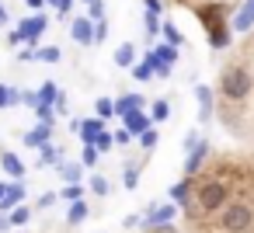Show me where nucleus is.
I'll use <instances>...</instances> for the list:
<instances>
[{
  "label": "nucleus",
  "instance_id": "nucleus-1",
  "mask_svg": "<svg viewBox=\"0 0 254 233\" xmlns=\"http://www.w3.org/2000/svg\"><path fill=\"white\" fill-rule=\"evenodd\" d=\"M230 202V181H223V167H212L205 174H198V181H191V195L185 212L195 219L202 216H216L223 205Z\"/></svg>",
  "mask_w": 254,
  "mask_h": 233
},
{
  "label": "nucleus",
  "instance_id": "nucleus-2",
  "mask_svg": "<svg viewBox=\"0 0 254 233\" xmlns=\"http://www.w3.org/2000/svg\"><path fill=\"white\" fill-rule=\"evenodd\" d=\"M216 91H219V101L223 105H244L254 91V77L251 70L240 63V59H230L223 70H219V80H216Z\"/></svg>",
  "mask_w": 254,
  "mask_h": 233
},
{
  "label": "nucleus",
  "instance_id": "nucleus-3",
  "mask_svg": "<svg viewBox=\"0 0 254 233\" xmlns=\"http://www.w3.org/2000/svg\"><path fill=\"white\" fill-rule=\"evenodd\" d=\"M251 226H254V205L244 202V198H233L216 212V230L219 233H251Z\"/></svg>",
  "mask_w": 254,
  "mask_h": 233
},
{
  "label": "nucleus",
  "instance_id": "nucleus-4",
  "mask_svg": "<svg viewBox=\"0 0 254 233\" xmlns=\"http://www.w3.org/2000/svg\"><path fill=\"white\" fill-rule=\"evenodd\" d=\"M195 14H198V21H202L205 32H209V46H212V49H226V46H230V25H226L223 11H219V7H198Z\"/></svg>",
  "mask_w": 254,
  "mask_h": 233
},
{
  "label": "nucleus",
  "instance_id": "nucleus-5",
  "mask_svg": "<svg viewBox=\"0 0 254 233\" xmlns=\"http://www.w3.org/2000/svg\"><path fill=\"white\" fill-rule=\"evenodd\" d=\"M150 56V63H153V77H171V70H174V63H178V49L174 46H160V49H153V53H146Z\"/></svg>",
  "mask_w": 254,
  "mask_h": 233
},
{
  "label": "nucleus",
  "instance_id": "nucleus-6",
  "mask_svg": "<svg viewBox=\"0 0 254 233\" xmlns=\"http://www.w3.org/2000/svg\"><path fill=\"white\" fill-rule=\"evenodd\" d=\"M174 212H178V205H164V202H153L150 209H146V216H143V226H171V219H174Z\"/></svg>",
  "mask_w": 254,
  "mask_h": 233
},
{
  "label": "nucleus",
  "instance_id": "nucleus-7",
  "mask_svg": "<svg viewBox=\"0 0 254 233\" xmlns=\"http://www.w3.org/2000/svg\"><path fill=\"white\" fill-rule=\"evenodd\" d=\"M46 28H49L46 14H32V18H25V21H21V28H18V32H21V39L32 46V42H39V39L46 35Z\"/></svg>",
  "mask_w": 254,
  "mask_h": 233
},
{
  "label": "nucleus",
  "instance_id": "nucleus-8",
  "mask_svg": "<svg viewBox=\"0 0 254 233\" xmlns=\"http://www.w3.org/2000/svg\"><path fill=\"white\" fill-rule=\"evenodd\" d=\"M205 153H209V143H202V139H198V146H195V150H188V157H185V177H188V181H195V177H198Z\"/></svg>",
  "mask_w": 254,
  "mask_h": 233
},
{
  "label": "nucleus",
  "instance_id": "nucleus-9",
  "mask_svg": "<svg viewBox=\"0 0 254 233\" xmlns=\"http://www.w3.org/2000/svg\"><path fill=\"white\" fill-rule=\"evenodd\" d=\"M70 35H73L77 46H94V25H91V18H73L70 21Z\"/></svg>",
  "mask_w": 254,
  "mask_h": 233
},
{
  "label": "nucleus",
  "instance_id": "nucleus-10",
  "mask_svg": "<svg viewBox=\"0 0 254 233\" xmlns=\"http://www.w3.org/2000/svg\"><path fill=\"white\" fill-rule=\"evenodd\" d=\"M122 122H126V132H129V136H143L146 129H153V122H150V115H146L143 108H139V112H129Z\"/></svg>",
  "mask_w": 254,
  "mask_h": 233
},
{
  "label": "nucleus",
  "instance_id": "nucleus-11",
  "mask_svg": "<svg viewBox=\"0 0 254 233\" xmlns=\"http://www.w3.org/2000/svg\"><path fill=\"white\" fill-rule=\"evenodd\" d=\"M105 132V122L101 118H80V129H77V136L84 139V146H94V139Z\"/></svg>",
  "mask_w": 254,
  "mask_h": 233
},
{
  "label": "nucleus",
  "instance_id": "nucleus-12",
  "mask_svg": "<svg viewBox=\"0 0 254 233\" xmlns=\"http://www.w3.org/2000/svg\"><path fill=\"white\" fill-rule=\"evenodd\" d=\"M0 167H4L7 177H25V164H21L18 153H11V150H0Z\"/></svg>",
  "mask_w": 254,
  "mask_h": 233
},
{
  "label": "nucleus",
  "instance_id": "nucleus-13",
  "mask_svg": "<svg viewBox=\"0 0 254 233\" xmlns=\"http://www.w3.org/2000/svg\"><path fill=\"white\" fill-rule=\"evenodd\" d=\"M143 108V94H122V98H115V115L119 118H126L129 112H139Z\"/></svg>",
  "mask_w": 254,
  "mask_h": 233
},
{
  "label": "nucleus",
  "instance_id": "nucleus-14",
  "mask_svg": "<svg viewBox=\"0 0 254 233\" xmlns=\"http://www.w3.org/2000/svg\"><path fill=\"white\" fill-rule=\"evenodd\" d=\"M49 136H53L49 125H35V129L25 132V146H28V150H42V146L49 143Z\"/></svg>",
  "mask_w": 254,
  "mask_h": 233
},
{
  "label": "nucleus",
  "instance_id": "nucleus-15",
  "mask_svg": "<svg viewBox=\"0 0 254 233\" xmlns=\"http://www.w3.org/2000/svg\"><path fill=\"white\" fill-rule=\"evenodd\" d=\"M254 25V0H247V4L233 14V32H251Z\"/></svg>",
  "mask_w": 254,
  "mask_h": 233
},
{
  "label": "nucleus",
  "instance_id": "nucleus-16",
  "mask_svg": "<svg viewBox=\"0 0 254 233\" xmlns=\"http://www.w3.org/2000/svg\"><path fill=\"white\" fill-rule=\"evenodd\" d=\"M56 174H60L66 184H80V181H84V167H80V160H77V164H66V160H63V164L56 167Z\"/></svg>",
  "mask_w": 254,
  "mask_h": 233
},
{
  "label": "nucleus",
  "instance_id": "nucleus-17",
  "mask_svg": "<svg viewBox=\"0 0 254 233\" xmlns=\"http://www.w3.org/2000/svg\"><path fill=\"white\" fill-rule=\"evenodd\" d=\"M21 202H25V188H21V184H11V191L0 198V212H14Z\"/></svg>",
  "mask_w": 254,
  "mask_h": 233
},
{
  "label": "nucleus",
  "instance_id": "nucleus-18",
  "mask_svg": "<svg viewBox=\"0 0 254 233\" xmlns=\"http://www.w3.org/2000/svg\"><path fill=\"white\" fill-rule=\"evenodd\" d=\"M115 66H126V70L136 66V46H132V42H122V46L115 49Z\"/></svg>",
  "mask_w": 254,
  "mask_h": 233
},
{
  "label": "nucleus",
  "instance_id": "nucleus-19",
  "mask_svg": "<svg viewBox=\"0 0 254 233\" xmlns=\"http://www.w3.org/2000/svg\"><path fill=\"white\" fill-rule=\"evenodd\" d=\"M195 98H198V115H202V122L212 115V87H195Z\"/></svg>",
  "mask_w": 254,
  "mask_h": 233
},
{
  "label": "nucleus",
  "instance_id": "nucleus-20",
  "mask_svg": "<svg viewBox=\"0 0 254 233\" xmlns=\"http://www.w3.org/2000/svg\"><path fill=\"white\" fill-rule=\"evenodd\" d=\"M87 216H91V205H87L84 198H80V202H70V212H66V223H70V226H80Z\"/></svg>",
  "mask_w": 254,
  "mask_h": 233
},
{
  "label": "nucleus",
  "instance_id": "nucleus-21",
  "mask_svg": "<svg viewBox=\"0 0 254 233\" xmlns=\"http://www.w3.org/2000/svg\"><path fill=\"white\" fill-rule=\"evenodd\" d=\"M35 94H39V105H49V108H53V105H56V98H60V87H56L53 80H46Z\"/></svg>",
  "mask_w": 254,
  "mask_h": 233
},
{
  "label": "nucleus",
  "instance_id": "nucleus-22",
  "mask_svg": "<svg viewBox=\"0 0 254 233\" xmlns=\"http://www.w3.org/2000/svg\"><path fill=\"white\" fill-rule=\"evenodd\" d=\"M39 164H42V167H53V164L60 167V164H63L60 146H56V143H46V146H42V160H39Z\"/></svg>",
  "mask_w": 254,
  "mask_h": 233
},
{
  "label": "nucleus",
  "instance_id": "nucleus-23",
  "mask_svg": "<svg viewBox=\"0 0 254 233\" xmlns=\"http://www.w3.org/2000/svg\"><path fill=\"white\" fill-rule=\"evenodd\" d=\"M14 105H21V91L0 84V108H14Z\"/></svg>",
  "mask_w": 254,
  "mask_h": 233
},
{
  "label": "nucleus",
  "instance_id": "nucleus-24",
  "mask_svg": "<svg viewBox=\"0 0 254 233\" xmlns=\"http://www.w3.org/2000/svg\"><path fill=\"white\" fill-rule=\"evenodd\" d=\"M129 73H132V77H136L139 84H146V80H153V63H150V56H146L143 63H136V66H132Z\"/></svg>",
  "mask_w": 254,
  "mask_h": 233
},
{
  "label": "nucleus",
  "instance_id": "nucleus-25",
  "mask_svg": "<svg viewBox=\"0 0 254 233\" xmlns=\"http://www.w3.org/2000/svg\"><path fill=\"white\" fill-rule=\"evenodd\" d=\"M112 115H115V101H112V98H98V101H94V118L105 122V118H112Z\"/></svg>",
  "mask_w": 254,
  "mask_h": 233
},
{
  "label": "nucleus",
  "instance_id": "nucleus-26",
  "mask_svg": "<svg viewBox=\"0 0 254 233\" xmlns=\"http://www.w3.org/2000/svg\"><path fill=\"white\" fill-rule=\"evenodd\" d=\"M167 118H171V105H167V98L153 101V108H150V122H167Z\"/></svg>",
  "mask_w": 254,
  "mask_h": 233
},
{
  "label": "nucleus",
  "instance_id": "nucleus-27",
  "mask_svg": "<svg viewBox=\"0 0 254 233\" xmlns=\"http://www.w3.org/2000/svg\"><path fill=\"white\" fill-rule=\"evenodd\" d=\"M160 35H164V39H167V46H174V49H178V46L185 42V39H181V32H178V25H171V21H164Z\"/></svg>",
  "mask_w": 254,
  "mask_h": 233
},
{
  "label": "nucleus",
  "instance_id": "nucleus-28",
  "mask_svg": "<svg viewBox=\"0 0 254 233\" xmlns=\"http://www.w3.org/2000/svg\"><path fill=\"white\" fill-rule=\"evenodd\" d=\"M35 59H39V63H60V59H63V53H60V46H46V49H39V53H35Z\"/></svg>",
  "mask_w": 254,
  "mask_h": 233
},
{
  "label": "nucleus",
  "instance_id": "nucleus-29",
  "mask_svg": "<svg viewBox=\"0 0 254 233\" xmlns=\"http://www.w3.org/2000/svg\"><path fill=\"white\" fill-rule=\"evenodd\" d=\"M35 115H39V125H56V108H49V105H39L35 108Z\"/></svg>",
  "mask_w": 254,
  "mask_h": 233
},
{
  "label": "nucleus",
  "instance_id": "nucleus-30",
  "mask_svg": "<svg viewBox=\"0 0 254 233\" xmlns=\"http://www.w3.org/2000/svg\"><path fill=\"white\" fill-rule=\"evenodd\" d=\"M91 191H94V195H108V191H112L108 177H105V174H91Z\"/></svg>",
  "mask_w": 254,
  "mask_h": 233
},
{
  "label": "nucleus",
  "instance_id": "nucleus-31",
  "mask_svg": "<svg viewBox=\"0 0 254 233\" xmlns=\"http://www.w3.org/2000/svg\"><path fill=\"white\" fill-rule=\"evenodd\" d=\"M56 195H60V198H66V202H80V198H84V188H80V184H66V188H63V191H56Z\"/></svg>",
  "mask_w": 254,
  "mask_h": 233
},
{
  "label": "nucleus",
  "instance_id": "nucleus-32",
  "mask_svg": "<svg viewBox=\"0 0 254 233\" xmlns=\"http://www.w3.org/2000/svg\"><path fill=\"white\" fill-rule=\"evenodd\" d=\"M28 219H32V209H28V205H18V209L11 212V226H25Z\"/></svg>",
  "mask_w": 254,
  "mask_h": 233
},
{
  "label": "nucleus",
  "instance_id": "nucleus-33",
  "mask_svg": "<svg viewBox=\"0 0 254 233\" xmlns=\"http://www.w3.org/2000/svg\"><path fill=\"white\" fill-rule=\"evenodd\" d=\"M112 146H115V139H112V132H101V136L94 139V150H98V153H108Z\"/></svg>",
  "mask_w": 254,
  "mask_h": 233
},
{
  "label": "nucleus",
  "instance_id": "nucleus-34",
  "mask_svg": "<svg viewBox=\"0 0 254 233\" xmlns=\"http://www.w3.org/2000/svg\"><path fill=\"white\" fill-rule=\"evenodd\" d=\"M136 184H139V167H136V164H126V188L132 191Z\"/></svg>",
  "mask_w": 254,
  "mask_h": 233
},
{
  "label": "nucleus",
  "instance_id": "nucleus-35",
  "mask_svg": "<svg viewBox=\"0 0 254 233\" xmlns=\"http://www.w3.org/2000/svg\"><path fill=\"white\" fill-rule=\"evenodd\" d=\"M157 139H160V136H157V129H146V132L139 136V146H143V150H153V146H157Z\"/></svg>",
  "mask_w": 254,
  "mask_h": 233
},
{
  "label": "nucleus",
  "instance_id": "nucleus-36",
  "mask_svg": "<svg viewBox=\"0 0 254 233\" xmlns=\"http://www.w3.org/2000/svg\"><path fill=\"white\" fill-rule=\"evenodd\" d=\"M98 164V150L94 146H84V153H80V167H94Z\"/></svg>",
  "mask_w": 254,
  "mask_h": 233
},
{
  "label": "nucleus",
  "instance_id": "nucleus-37",
  "mask_svg": "<svg viewBox=\"0 0 254 233\" xmlns=\"http://www.w3.org/2000/svg\"><path fill=\"white\" fill-rule=\"evenodd\" d=\"M87 18H94V21H105V4H101V0L87 4Z\"/></svg>",
  "mask_w": 254,
  "mask_h": 233
},
{
  "label": "nucleus",
  "instance_id": "nucleus-38",
  "mask_svg": "<svg viewBox=\"0 0 254 233\" xmlns=\"http://www.w3.org/2000/svg\"><path fill=\"white\" fill-rule=\"evenodd\" d=\"M105 39H108V25H105V21H98V25H94V46H98V42H105Z\"/></svg>",
  "mask_w": 254,
  "mask_h": 233
},
{
  "label": "nucleus",
  "instance_id": "nucleus-39",
  "mask_svg": "<svg viewBox=\"0 0 254 233\" xmlns=\"http://www.w3.org/2000/svg\"><path fill=\"white\" fill-rule=\"evenodd\" d=\"M21 105H28V108H39V94H35V91H21Z\"/></svg>",
  "mask_w": 254,
  "mask_h": 233
},
{
  "label": "nucleus",
  "instance_id": "nucleus-40",
  "mask_svg": "<svg viewBox=\"0 0 254 233\" xmlns=\"http://www.w3.org/2000/svg\"><path fill=\"white\" fill-rule=\"evenodd\" d=\"M56 198H60L56 191H46V195L39 198V209H49V205H56Z\"/></svg>",
  "mask_w": 254,
  "mask_h": 233
},
{
  "label": "nucleus",
  "instance_id": "nucleus-41",
  "mask_svg": "<svg viewBox=\"0 0 254 233\" xmlns=\"http://www.w3.org/2000/svg\"><path fill=\"white\" fill-rule=\"evenodd\" d=\"M7 46H11V49H18V46H25V39H21V32H18V28H14V32L7 35Z\"/></svg>",
  "mask_w": 254,
  "mask_h": 233
},
{
  "label": "nucleus",
  "instance_id": "nucleus-42",
  "mask_svg": "<svg viewBox=\"0 0 254 233\" xmlns=\"http://www.w3.org/2000/svg\"><path fill=\"white\" fill-rule=\"evenodd\" d=\"M160 11H164V4H160V0H146V14H153V18H157Z\"/></svg>",
  "mask_w": 254,
  "mask_h": 233
},
{
  "label": "nucleus",
  "instance_id": "nucleus-43",
  "mask_svg": "<svg viewBox=\"0 0 254 233\" xmlns=\"http://www.w3.org/2000/svg\"><path fill=\"white\" fill-rule=\"evenodd\" d=\"M112 139H115V146H126V143H129V139H132V136H129V132H126V129H119V132H115V136H112Z\"/></svg>",
  "mask_w": 254,
  "mask_h": 233
},
{
  "label": "nucleus",
  "instance_id": "nucleus-44",
  "mask_svg": "<svg viewBox=\"0 0 254 233\" xmlns=\"http://www.w3.org/2000/svg\"><path fill=\"white\" fill-rule=\"evenodd\" d=\"M53 108H56L60 115H66V94H63V91H60V98H56V105H53Z\"/></svg>",
  "mask_w": 254,
  "mask_h": 233
},
{
  "label": "nucleus",
  "instance_id": "nucleus-45",
  "mask_svg": "<svg viewBox=\"0 0 254 233\" xmlns=\"http://www.w3.org/2000/svg\"><path fill=\"white\" fill-rule=\"evenodd\" d=\"M70 7H73V0H60V4H56V14H60V18H63V14H66V11H70Z\"/></svg>",
  "mask_w": 254,
  "mask_h": 233
},
{
  "label": "nucleus",
  "instance_id": "nucleus-46",
  "mask_svg": "<svg viewBox=\"0 0 254 233\" xmlns=\"http://www.w3.org/2000/svg\"><path fill=\"white\" fill-rule=\"evenodd\" d=\"M18 59H21V63H28V59H35V49H32V46H28V49H21V53H18Z\"/></svg>",
  "mask_w": 254,
  "mask_h": 233
},
{
  "label": "nucleus",
  "instance_id": "nucleus-47",
  "mask_svg": "<svg viewBox=\"0 0 254 233\" xmlns=\"http://www.w3.org/2000/svg\"><path fill=\"white\" fill-rule=\"evenodd\" d=\"M146 32L157 35V18H153V14H146Z\"/></svg>",
  "mask_w": 254,
  "mask_h": 233
},
{
  "label": "nucleus",
  "instance_id": "nucleus-48",
  "mask_svg": "<svg viewBox=\"0 0 254 233\" xmlns=\"http://www.w3.org/2000/svg\"><path fill=\"white\" fill-rule=\"evenodd\" d=\"M7 230H11V216L0 212V233H7Z\"/></svg>",
  "mask_w": 254,
  "mask_h": 233
},
{
  "label": "nucleus",
  "instance_id": "nucleus-49",
  "mask_svg": "<svg viewBox=\"0 0 254 233\" xmlns=\"http://www.w3.org/2000/svg\"><path fill=\"white\" fill-rule=\"evenodd\" d=\"M28 7H32V11H42V7H46V0H28Z\"/></svg>",
  "mask_w": 254,
  "mask_h": 233
},
{
  "label": "nucleus",
  "instance_id": "nucleus-50",
  "mask_svg": "<svg viewBox=\"0 0 254 233\" xmlns=\"http://www.w3.org/2000/svg\"><path fill=\"white\" fill-rule=\"evenodd\" d=\"M4 25H7V7L0 4V28H4Z\"/></svg>",
  "mask_w": 254,
  "mask_h": 233
},
{
  "label": "nucleus",
  "instance_id": "nucleus-51",
  "mask_svg": "<svg viewBox=\"0 0 254 233\" xmlns=\"http://www.w3.org/2000/svg\"><path fill=\"white\" fill-rule=\"evenodd\" d=\"M7 191H11V184H7V181H0V198H4Z\"/></svg>",
  "mask_w": 254,
  "mask_h": 233
},
{
  "label": "nucleus",
  "instance_id": "nucleus-52",
  "mask_svg": "<svg viewBox=\"0 0 254 233\" xmlns=\"http://www.w3.org/2000/svg\"><path fill=\"white\" fill-rule=\"evenodd\" d=\"M46 4H60V0H46Z\"/></svg>",
  "mask_w": 254,
  "mask_h": 233
},
{
  "label": "nucleus",
  "instance_id": "nucleus-53",
  "mask_svg": "<svg viewBox=\"0 0 254 233\" xmlns=\"http://www.w3.org/2000/svg\"><path fill=\"white\" fill-rule=\"evenodd\" d=\"M84 4H94V0H84Z\"/></svg>",
  "mask_w": 254,
  "mask_h": 233
}]
</instances>
